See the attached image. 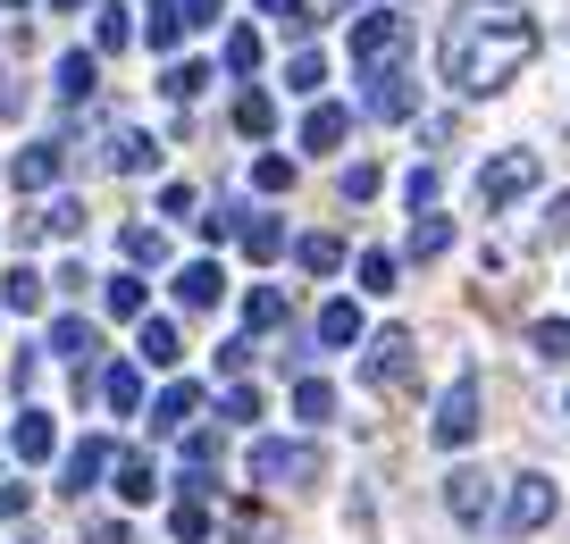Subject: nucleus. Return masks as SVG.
Here are the masks:
<instances>
[{"label": "nucleus", "instance_id": "f257e3e1", "mask_svg": "<svg viewBox=\"0 0 570 544\" xmlns=\"http://www.w3.org/2000/svg\"><path fill=\"white\" fill-rule=\"evenodd\" d=\"M436 59H445V76L462 92H503L537 59V18L520 9V0H462Z\"/></svg>", "mask_w": 570, "mask_h": 544}, {"label": "nucleus", "instance_id": "f03ea898", "mask_svg": "<svg viewBox=\"0 0 570 544\" xmlns=\"http://www.w3.org/2000/svg\"><path fill=\"white\" fill-rule=\"evenodd\" d=\"M411 360H420V335H411V327L370 335V352H361V386H377V394H403V386H411Z\"/></svg>", "mask_w": 570, "mask_h": 544}, {"label": "nucleus", "instance_id": "7ed1b4c3", "mask_svg": "<svg viewBox=\"0 0 570 544\" xmlns=\"http://www.w3.org/2000/svg\"><path fill=\"white\" fill-rule=\"evenodd\" d=\"M327 461H320V444H285V436H261L252 444V477L261 486H311Z\"/></svg>", "mask_w": 570, "mask_h": 544}, {"label": "nucleus", "instance_id": "20e7f679", "mask_svg": "<svg viewBox=\"0 0 570 544\" xmlns=\"http://www.w3.org/2000/svg\"><path fill=\"white\" fill-rule=\"evenodd\" d=\"M537 176H546V168H537V151H495L479 168V210H512L520 194H537Z\"/></svg>", "mask_w": 570, "mask_h": 544}, {"label": "nucleus", "instance_id": "39448f33", "mask_svg": "<svg viewBox=\"0 0 570 544\" xmlns=\"http://www.w3.org/2000/svg\"><path fill=\"white\" fill-rule=\"evenodd\" d=\"M428 436H436V444H445V453H462V444L470 436H479V377H453V386H445V403H436V419H428Z\"/></svg>", "mask_w": 570, "mask_h": 544}, {"label": "nucleus", "instance_id": "423d86ee", "mask_svg": "<svg viewBox=\"0 0 570 544\" xmlns=\"http://www.w3.org/2000/svg\"><path fill=\"white\" fill-rule=\"evenodd\" d=\"M546 520H553V477H512V494H503L495 527H503V536H537Z\"/></svg>", "mask_w": 570, "mask_h": 544}, {"label": "nucleus", "instance_id": "0eeeda50", "mask_svg": "<svg viewBox=\"0 0 570 544\" xmlns=\"http://www.w3.org/2000/svg\"><path fill=\"white\" fill-rule=\"evenodd\" d=\"M394 51H403V18H394V9H370V18L353 26V68L377 76V68H394Z\"/></svg>", "mask_w": 570, "mask_h": 544}, {"label": "nucleus", "instance_id": "6e6552de", "mask_svg": "<svg viewBox=\"0 0 570 544\" xmlns=\"http://www.w3.org/2000/svg\"><path fill=\"white\" fill-rule=\"evenodd\" d=\"M445 503L462 527H487V511H495V486H487V469H453L445 477Z\"/></svg>", "mask_w": 570, "mask_h": 544}, {"label": "nucleus", "instance_id": "1a4fd4ad", "mask_svg": "<svg viewBox=\"0 0 570 544\" xmlns=\"http://www.w3.org/2000/svg\"><path fill=\"white\" fill-rule=\"evenodd\" d=\"M177 360H185L177 318H142V335H135V369H177Z\"/></svg>", "mask_w": 570, "mask_h": 544}, {"label": "nucleus", "instance_id": "9d476101", "mask_svg": "<svg viewBox=\"0 0 570 544\" xmlns=\"http://www.w3.org/2000/svg\"><path fill=\"white\" fill-rule=\"evenodd\" d=\"M109 461H118V453H109V444H101V436H85V444H76V453H68V461H59V486H68V494H85V486H101V477H109Z\"/></svg>", "mask_w": 570, "mask_h": 544}, {"label": "nucleus", "instance_id": "9b49d317", "mask_svg": "<svg viewBox=\"0 0 570 544\" xmlns=\"http://www.w3.org/2000/svg\"><path fill=\"white\" fill-rule=\"evenodd\" d=\"M411 109H420V85L403 68H377L370 76V118H411Z\"/></svg>", "mask_w": 570, "mask_h": 544}, {"label": "nucleus", "instance_id": "f8f14e48", "mask_svg": "<svg viewBox=\"0 0 570 544\" xmlns=\"http://www.w3.org/2000/svg\"><path fill=\"white\" fill-rule=\"evenodd\" d=\"M218 294H227V268H218V260H185L177 268V301H185V310H210Z\"/></svg>", "mask_w": 570, "mask_h": 544}, {"label": "nucleus", "instance_id": "ddd939ff", "mask_svg": "<svg viewBox=\"0 0 570 544\" xmlns=\"http://www.w3.org/2000/svg\"><path fill=\"white\" fill-rule=\"evenodd\" d=\"M92 344H101V335H92V318H76V310H59V318H51V352H59V360L92 369Z\"/></svg>", "mask_w": 570, "mask_h": 544}, {"label": "nucleus", "instance_id": "4468645a", "mask_svg": "<svg viewBox=\"0 0 570 544\" xmlns=\"http://www.w3.org/2000/svg\"><path fill=\"white\" fill-rule=\"evenodd\" d=\"M344 135H353V109H344V101H320L303 118V151H336Z\"/></svg>", "mask_w": 570, "mask_h": 544}, {"label": "nucleus", "instance_id": "2eb2a0df", "mask_svg": "<svg viewBox=\"0 0 570 544\" xmlns=\"http://www.w3.org/2000/svg\"><path fill=\"white\" fill-rule=\"evenodd\" d=\"M320 344H327V352L370 344V327H361V301H327V310H320Z\"/></svg>", "mask_w": 570, "mask_h": 544}, {"label": "nucleus", "instance_id": "dca6fc26", "mask_svg": "<svg viewBox=\"0 0 570 544\" xmlns=\"http://www.w3.org/2000/svg\"><path fill=\"white\" fill-rule=\"evenodd\" d=\"M59 168H68V142H35V151H18V185H26V194L59 185Z\"/></svg>", "mask_w": 570, "mask_h": 544}, {"label": "nucleus", "instance_id": "f3484780", "mask_svg": "<svg viewBox=\"0 0 570 544\" xmlns=\"http://www.w3.org/2000/svg\"><path fill=\"white\" fill-rule=\"evenodd\" d=\"M194 411H202L194 386H168L160 403H151V436H185V427H194Z\"/></svg>", "mask_w": 570, "mask_h": 544}, {"label": "nucleus", "instance_id": "a211bd4d", "mask_svg": "<svg viewBox=\"0 0 570 544\" xmlns=\"http://www.w3.org/2000/svg\"><path fill=\"white\" fill-rule=\"evenodd\" d=\"M151 159H160V142L142 135V126H118V135H109V168H118V176H135V168H151Z\"/></svg>", "mask_w": 570, "mask_h": 544}, {"label": "nucleus", "instance_id": "6ab92c4d", "mask_svg": "<svg viewBox=\"0 0 570 544\" xmlns=\"http://www.w3.org/2000/svg\"><path fill=\"white\" fill-rule=\"evenodd\" d=\"M109 469H118V494H126V503H151V494H160V469H151V453H118Z\"/></svg>", "mask_w": 570, "mask_h": 544}, {"label": "nucleus", "instance_id": "aec40b11", "mask_svg": "<svg viewBox=\"0 0 570 544\" xmlns=\"http://www.w3.org/2000/svg\"><path fill=\"white\" fill-rule=\"evenodd\" d=\"M101 403L109 411H142V369H135V360H109V369H101Z\"/></svg>", "mask_w": 570, "mask_h": 544}, {"label": "nucleus", "instance_id": "412c9836", "mask_svg": "<svg viewBox=\"0 0 570 544\" xmlns=\"http://www.w3.org/2000/svg\"><path fill=\"white\" fill-rule=\"evenodd\" d=\"M235 135H277V101H268L261 85L235 92Z\"/></svg>", "mask_w": 570, "mask_h": 544}, {"label": "nucleus", "instance_id": "4be33fe9", "mask_svg": "<svg viewBox=\"0 0 570 544\" xmlns=\"http://www.w3.org/2000/svg\"><path fill=\"white\" fill-rule=\"evenodd\" d=\"M76 227H85V201H51L42 218H26V227H18V244H42V235H76Z\"/></svg>", "mask_w": 570, "mask_h": 544}, {"label": "nucleus", "instance_id": "5701e85b", "mask_svg": "<svg viewBox=\"0 0 570 544\" xmlns=\"http://www.w3.org/2000/svg\"><path fill=\"white\" fill-rule=\"evenodd\" d=\"M92 85H101V59H85V51L59 59V101H92Z\"/></svg>", "mask_w": 570, "mask_h": 544}, {"label": "nucleus", "instance_id": "b1692460", "mask_svg": "<svg viewBox=\"0 0 570 544\" xmlns=\"http://www.w3.org/2000/svg\"><path fill=\"white\" fill-rule=\"evenodd\" d=\"M0 301H9L18 318H35L51 294H42V277H35V268H9V277H0Z\"/></svg>", "mask_w": 570, "mask_h": 544}, {"label": "nucleus", "instance_id": "393cba45", "mask_svg": "<svg viewBox=\"0 0 570 544\" xmlns=\"http://www.w3.org/2000/svg\"><path fill=\"white\" fill-rule=\"evenodd\" d=\"M294 419L327 427V419H336V386H327V377H303V386H294Z\"/></svg>", "mask_w": 570, "mask_h": 544}, {"label": "nucleus", "instance_id": "a878e982", "mask_svg": "<svg viewBox=\"0 0 570 544\" xmlns=\"http://www.w3.org/2000/svg\"><path fill=\"white\" fill-rule=\"evenodd\" d=\"M168 536H177V544H210V503H202V494H185V503L168 511Z\"/></svg>", "mask_w": 570, "mask_h": 544}, {"label": "nucleus", "instance_id": "bb28decb", "mask_svg": "<svg viewBox=\"0 0 570 544\" xmlns=\"http://www.w3.org/2000/svg\"><path fill=\"white\" fill-rule=\"evenodd\" d=\"M9 444H18V461H51V419H42V411H18Z\"/></svg>", "mask_w": 570, "mask_h": 544}, {"label": "nucleus", "instance_id": "cd10ccee", "mask_svg": "<svg viewBox=\"0 0 570 544\" xmlns=\"http://www.w3.org/2000/svg\"><path fill=\"white\" fill-rule=\"evenodd\" d=\"M453 244V227L436 210H411V260H436V251Z\"/></svg>", "mask_w": 570, "mask_h": 544}, {"label": "nucleus", "instance_id": "c85d7f7f", "mask_svg": "<svg viewBox=\"0 0 570 544\" xmlns=\"http://www.w3.org/2000/svg\"><path fill=\"white\" fill-rule=\"evenodd\" d=\"M294 260H303L311 277H336V268H344V244H336V235H303V244H294Z\"/></svg>", "mask_w": 570, "mask_h": 544}, {"label": "nucleus", "instance_id": "c756f323", "mask_svg": "<svg viewBox=\"0 0 570 544\" xmlns=\"http://www.w3.org/2000/svg\"><path fill=\"white\" fill-rule=\"evenodd\" d=\"M118 251H126L135 268H160V260H168V235H160V227H126V235H118Z\"/></svg>", "mask_w": 570, "mask_h": 544}, {"label": "nucleus", "instance_id": "7c9ffc66", "mask_svg": "<svg viewBox=\"0 0 570 544\" xmlns=\"http://www.w3.org/2000/svg\"><path fill=\"white\" fill-rule=\"evenodd\" d=\"M244 327H252V335H277V327H285V294H277V285H261V294L244 301Z\"/></svg>", "mask_w": 570, "mask_h": 544}, {"label": "nucleus", "instance_id": "2f4dec72", "mask_svg": "<svg viewBox=\"0 0 570 544\" xmlns=\"http://www.w3.org/2000/svg\"><path fill=\"white\" fill-rule=\"evenodd\" d=\"M320 85H327V59L320 51H294V59H285V92H303V101H311Z\"/></svg>", "mask_w": 570, "mask_h": 544}, {"label": "nucleus", "instance_id": "473e14b6", "mask_svg": "<svg viewBox=\"0 0 570 544\" xmlns=\"http://www.w3.org/2000/svg\"><path fill=\"white\" fill-rule=\"evenodd\" d=\"M218 59H227L235 76H252V68H261V34H252V26H227V42H218Z\"/></svg>", "mask_w": 570, "mask_h": 544}, {"label": "nucleus", "instance_id": "72a5a7b5", "mask_svg": "<svg viewBox=\"0 0 570 544\" xmlns=\"http://www.w3.org/2000/svg\"><path fill=\"white\" fill-rule=\"evenodd\" d=\"M394 285H403L394 251H361V294H394Z\"/></svg>", "mask_w": 570, "mask_h": 544}, {"label": "nucleus", "instance_id": "f704fd0d", "mask_svg": "<svg viewBox=\"0 0 570 544\" xmlns=\"http://www.w3.org/2000/svg\"><path fill=\"white\" fill-rule=\"evenodd\" d=\"M529 344H537V360H570V318H537Z\"/></svg>", "mask_w": 570, "mask_h": 544}, {"label": "nucleus", "instance_id": "c9c22d12", "mask_svg": "<svg viewBox=\"0 0 570 544\" xmlns=\"http://www.w3.org/2000/svg\"><path fill=\"white\" fill-rule=\"evenodd\" d=\"M244 251H252V260H277V251H285V227H277V218H244Z\"/></svg>", "mask_w": 570, "mask_h": 544}, {"label": "nucleus", "instance_id": "e433bc0d", "mask_svg": "<svg viewBox=\"0 0 570 544\" xmlns=\"http://www.w3.org/2000/svg\"><path fill=\"white\" fill-rule=\"evenodd\" d=\"M109 318H142V277H109Z\"/></svg>", "mask_w": 570, "mask_h": 544}, {"label": "nucleus", "instance_id": "4c0bfd02", "mask_svg": "<svg viewBox=\"0 0 570 544\" xmlns=\"http://www.w3.org/2000/svg\"><path fill=\"white\" fill-rule=\"evenodd\" d=\"M252 185H261V194H285V185H294V159L261 151V159H252Z\"/></svg>", "mask_w": 570, "mask_h": 544}, {"label": "nucleus", "instance_id": "58836bf2", "mask_svg": "<svg viewBox=\"0 0 570 544\" xmlns=\"http://www.w3.org/2000/svg\"><path fill=\"white\" fill-rule=\"evenodd\" d=\"M194 227L210 235V244H227V235H244V210H235V201H218V210H202Z\"/></svg>", "mask_w": 570, "mask_h": 544}, {"label": "nucleus", "instance_id": "ea45409f", "mask_svg": "<svg viewBox=\"0 0 570 544\" xmlns=\"http://www.w3.org/2000/svg\"><path fill=\"white\" fill-rule=\"evenodd\" d=\"M537 244H570V194L546 201V218H537Z\"/></svg>", "mask_w": 570, "mask_h": 544}, {"label": "nucleus", "instance_id": "a19ab883", "mask_svg": "<svg viewBox=\"0 0 570 544\" xmlns=\"http://www.w3.org/2000/svg\"><path fill=\"white\" fill-rule=\"evenodd\" d=\"M218 419H227V427H252V419H261V394H252V386H227V403H218Z\"/></svg>", "mask_w": 570, "mask_h": 544}, {"label": "nucleus", "instance_id": "79ce46f5", "mask_svg": "<svg viewBox=\"0 0 570 544\" xmlns=\"http://www.w3.org/2000/svg\"><path fill=\"white\" fill-rule=\"evenodd\" d=\"M218 461V427H185V469H210Z\"/></svg>", "mask_w": 570, "mask_h": 544}, {"label": "nucleus", "instance_id": "37998d69", "mask_svg": "<svg viewBox=\"0 0 570 544\" xmlns=\"http://www.w3.org/2000/svg\"><path fill=\"white\" fill-rule=\"evenodd\" d=\"M336 194H344V201H370V194H377V168H370V159H353V168L336 176Z\"/></svg>", "mask_w": 570, "mask_h": 544}, {"label": "nucleus", "instance_id": "c03bdc74", "mask_svg": "<svg viewBox=\"0 0 570 544\" xmlns=\"http://www.w3.org/2000/svg\"><path fill=\"white\" fill-rule=\"evenodd\" d=\"M126 34H135L126 9H101V18H92V42H101V51H126Z\"/></svg>", "mask_w": 570, "mask_h": 544}, {"label": "nucleus", "instance_id": "a18cd8bd", "mask_svg": "<svg viewBox=\"0 0 570 544\" xmlns=\"http://www.w3.org/2000/svg\"><path fill=\"white\" fill-rule=\"evenodd\" d=\"M252 9H268V18H277V26H294V34H303V26L320 18V9H311V0H252Z\"/></svg>", "mask_w": 570, "mask_h": 544}, {"label": "nucleus", "instance_id": "49530a36", "mask_svg": "<svg viewBox=\"0 0 570 544\" xmlns=\"http://www.w3.org/2000/svg\"><path fill=\"white\" fill-rule=\"evenodd\" d=\"M202 85H210V68H194V59H185V68H168V101H194Z\"/></svg>", "mask_w": 570, "mask_h": 544}, {"label": "nucleus", "instance_id": "de8ad7c7", "mask_svg": "<svg viewBox=\"0 0 570 544\" xmlns=\"http://www.w3.org/2000/svg\"><path fill=\"white\" fill-rule=\"evenodd\" d=\"M177 34H185V18H177V9H160V18H151V51H177Z\"/></svg>", "mask_w": 570, "mask_h": 544}, {"label": "nucleus", "instance_id": "09e8293b", "mask_svg": "<svg viewBox=\"0 0 570 544\" xmlns=\"http://www.w3.org/2000/svg\"><path fill=\"white\" fill-rule=\"evenodd\" d=\"M160 210H168V218H202V210H194V185H168Z\"/></svg>", "mask_w": 570, "mask_h": 544}, {"label": "nucleus", "instance_id": "8fccbe9b", "mask_svg": "<svg viewBox=\"0 0 570 544\" xmlns=\"http://www.w3.org/2000/svg\"><path fill=\"white\" fill-rule=\"evenodd\" d=\"M218 9H227V0H185L177 18H185V26H218Z\"/></svg>", "mask_w": 570, "mask_h": 544}, {"label": "nucleus", "instance_id": "3c124183", "mask_svg": "<svg viewBox=\"0 0 570 544\" xmlns=\"http://www.w3.org/2000/svg\"><path fill=\"white\" fill-rule=\"evenodd\" d=\"M26 520V486H0V527H18Z\"/></svg>", "mask_w": 570, "mask_h": 544}, {"label": "nucleus", "instance_id": "603ef678", "mask_svg": "<svg viewBox=\"0 0 570 544\" xmlns=\"http://www.w3.org/2000/svg\"><path fill=\"white\" fill-rule=\"evenodd\" d=\"M26 101V85H18V68H0V118H9V109Z\"/></svg>", "mask_w": 570, "mask_h": 544}, {"label": "nucleus", "instance_id": "864d4df0", "mask_svg": "<svg viewBox=\"0 0 570 544\" xmlns=\"http://www.w3.org/2000/svg\"><path fill=\"white\" fill-rule=\"evenodd\" d=\"M85 544H126V527H118V520H101V527H92Z\"/></svg>", "mask_w": 570, "mask_h": 544}, {"label": "nucleus", "instance_id": "5fc2aeb1", "mask_svg": "<svg viewBox=\"0 0 570 544\" xmlns=\"http://www.w3.org/2000/svg\"><path fill=\"white\" fill-rule=\"evenodd\" d=\"M9 9H26V0H0V18H9Z\"/></svg>", "mask_w": 570, "mask_h": 544}, {"label": "nucleus", "instance_id": "6e6d98bb", "mask_svg": "<svg viewBox=\"0 0 570 544\" xmlns=\"http://www.w3.org/2000/svg\"><path fill=\"white\" fill-rule=\"evenodd\" d=\"M51 9H85V0H51Z\"/></svg>", "mask_w": 570, "mask_h": 544}, {"label": "nucleus", "instance_id": "4d7b16f0", "mask_svg": "<svg viewBox=\"0 0 570 544\" xmlns=\"http://www.w3.org/2000/svg\"><path fill=\"white\" fill-rule=\"evenodd\" d=\"M151 9H160V0H151Z\"/></svg>", "mask_w": 570, "mask_h": 544}, {"label": "nucleus", "instance_id": "13d9d810", "mask_svg": "<svg viewBox=\"0 0 570 544\" xmlns=\"http://www.w3.org/2000/svg\"><path fill=\"white\" fill-rule=\"evenodd\" d=\"M562 411H570V403H562Z\"/></svg>", "mask_w": 570, "mask_h": 544}]
</instances>
